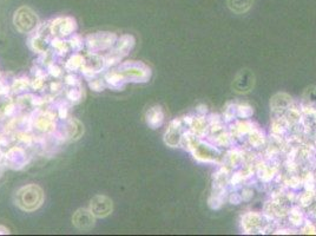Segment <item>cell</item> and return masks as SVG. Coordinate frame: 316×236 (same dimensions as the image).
Here are the masks:
<instances>
[{"instance_id":"2","label":"cell","mask_w":316,"mask_h":236,"mask_svg":"<svg viewBox=\"0 0 316 236\" xmlns=\"http://www.w3.org/2000/svg\"><path fill=\"white\" fill-rule=\"evenodd\" d=\"M190 149L194 151L195 158H197L198 161H202V162H217L221 157L220 151L214 145L201 142L198 138Z\"/></svg>"},{"instance_id":"12","label":"cell","mask_w":316,"mask_h":236,"mask_svg":"<svg viewBox=\"0 0 316 236\" xmlns=\"http://www.w3.org/2000/svg\"><path fill=\"white\" fill-rule=\"evenodd\" d=\"M254 114L251 106L249 105H236V116L241 118H248Z\"/></svg>"},{"instance_id":"11","label":"cell","mask_w":316,"mask_h":236,"mask_svg":"<svg viewBox=\"0 0 316 236\" xmlns=\"http://www.w3.org/2000/svg\"><path fill=\"white\" fill-rule=\"evenodd\" d=\"M304 102L307 103V106L316 109V88L307 89L303 96Z\"/></svg>"},{"instance_id":"5","label":"cell","mask_w":316,"mask_h":236,"mask_svg":"<svg viewBox=\"0 0 316 236\" xmlns=\"http://www.w3.org/2000/svg\"><path fill=\"white\" fill-rule=\"evenodd\" d=\"M91 212L94 216L104 217L109 215L112 210V202L106 196H96L91 201Z\"/></svg>"},{"instance_id":"7","label":"cell","mask_w":316,"mask_h":236,"mask_svg":"<svg viewBox=\"0 0 316 236\" xmlns=\"http://www.w3.org/2000/svg\"><path fill=\"white\" fill-rule=\"evenodd\" d=\"M292 103V97L288 96L287 94H277L276 96L272 97L271 102H270V108L274 112L286 111L287 109L290 108Z\"/></svg>"},{"instance_id":"13","label":"cell","mask_w":316,"mask_h":236,"mask_svg":"<svg viewBox=\"0 0 316 236\" xmlns=\"http://www.w3.org/2000/svg\"><path fill=\"white\" fill-rule=\"evenodd\" d=\"M313 176H314V178H315V182H316V166H315V171H314V175H313Z\"/></svg>"},{"instance_id":"1","label":"cell","mask_w":316,"mask_h":236,"mask_svg":"<svg viewBox=\"0 0 316 236\" xmlns=\"http://www.w3.org/2000/svg\"><path fill=\"white\" fill-rule=\"evenodd\" d=\"M43 191L39 187L31 184V186L24 187L17 192L16 202L23 210L32 212L37 209L43 202Z\"/></svg>"},{"instance_id":"10","label":"cell","mask_w":316,"mask_h":236,"mask_svg":"<svg viewBox=\"0 0 316 236\" xmlns=\"http://www.w3.org/2000/svg\"><path fill=\"white\" fill-rule=\"evenodd\" d=\"M289 221L293 226H300V224L303 223L304 218L303 214L298 208H294L290 210L289 212Z\"/></svg>"},{"instance_id":"9","label":"cell","mask_w":316,"mask_h":236,"mask_svg":"<svg viewBox=\"0 0 316 236\" xmlns=\"http://www.w3.org/2000/svg\"><path fill=\"white\" fill-rule=\"evenodd\" d=\"M249 142L252 146L255 148H258L263 144L264 142V136L261 134L260 131L256 130V129H252V130L249 132Z\"/></svg>"},{"instance_id":"3","label":"cell","mask_w":316,"mask_h":236,"mask_svg":"<svg viewBox=\"0 0 316 236\" xmlns=\"http://www.w3.org/2000/svg\"><path fill=\"white\" fill-rule=\"evenodd\" d=\"M266 216L256 214V212H249L242 217V227L246 233H262L268 228Z\"/></svg>"},{"instance_id":"4","label":"cell","mask_w":316,"mask_h":236,"mask_svg":"<svg viewBox=\"0 0 316 236\" xmlns=\"http://www.w3.org/2000/svg\"><path fill=\"white\" fill-rule=\"evenodd\" d=\"M254 74H252L250 71L242 70L237 74L236 78H235L232 88H234V90L238 92V94H247V92L250 91L252 86H254Z\"/></svg>"},{"instance_id":"6","label":"cell","mask_w":316,"mask_h":236,"mask_svg":"<svg viewBox=\"0 0 316 236\" xmlns=\"http://www.w3.org/2000/svg\"><path fill=\"white\" fill-rule=\"evenodd\" d=\"M94 215L91 212V210L80 209L73 215V224L78 229L89 230L93 227L94 224Z\"/></svg>"},{"instance_id":"8","label":"cell","mask_w":316,"mask_h":236,"mask_svg":"<svg viewBox=\"0 0 316 236\" xmlns=\"http://www.w3.org/2000/svg\"><path fill=\"white\" fill-rule=\"evenodd\" d=\"M252 0H228V6L232 12L241 14L251 7Z\"/></svg>"}]
</instances>
